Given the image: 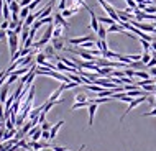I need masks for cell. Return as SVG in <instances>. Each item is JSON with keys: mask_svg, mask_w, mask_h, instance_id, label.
Returning a JSON list of instances; mask_svg holds the SVG:
<instances>
[{"mask_svg": "<svg viewBox=\"0 0 156 151\" xmlns=\"http://www.w3.org/2000/svg\"><path fill=\"white\" fill-rule=\"evenodd\" d=\"M97 2L100 3V5H102V8L105 12H107V15L110 16V18L113 20V22L115 23H120V18H119V13H117V8H113L110 3L108 2H105V0H97Z\"/></svg>", "mask_w": 156, "mask_h": 151, "instance_id": "cell-1", "label": "cell"}, {"mask_svg": "<svg viewBox=\"0 0 156 151\" xmlns=\"http://www.w3.org/2000/svg\"><path fill=\"white\" fill-rule=\"evenodd\" d=\"M148 97H150V94H146V95H141V97H136V99H133L132 102H130L128 108H126V110H125V113H123V115L120 117V121H123V118H125V117L128 115V113L132 112V110H133V108L136 107V105H140V104H143V102H145V100H148Z\"/></svg>", "mask_w": 156, "mask_h": 151, "instance_id": "cell-2", "label": "cell"}, {"mask_svg": "<svg viewBox=\"0 0 156 151\" xmlns=\"http://www.w3.org/2000/svg\"><path fill=\"white\" fill-rule=\"evenodd\" d=\"M130 23H132L135 28H138V30H141L145 33H156V26L151 23H143V22H136V20H132Z\"/></svg>", "mask_w": 156, "mask_h": 151, "instance_id": "cell-3", "label": "cell"}, {"mask_svg": "<svg viewBox=\"0 0 156 151\" xmlns=\"http://www.w3.org/2000/svg\"><path fill=\"white\" fill-rule=\"evenodd\" d=\"M99 38H95L94 35H86V36H81V38H71L69 40V44H77L81 46L84 43H87V41H97Z\"/></svg>", "mask_w": 156, "mask_h": 151, "instance_id": "cell-4", "label": "cell"}, {"mask_svg": "<svg viewBox=\"0 0 156 151\" xmlns=\"http://www.w3.org/2000/svg\"><path fill=\"white\" fill-rule=\"evenodd\" d=\"M54 25H59V26H62V28H67L69 25H67V22H66V18L61 15V12H58V13H54V22H53Z\"/></svg>", "mask_w": 156, "mask_h": 151, "instance_id": "cell-5", "label": "cell"}, {"mask_svg": "<svg viewBox=\"0 0 156 151\" xmlns=\"http://www.w3.org/2000/svg\"><path fill=\"white\" fill-rule=\"evenodd\" d=\"M51 46L56 51L64 49V38H51Z\"/></svg>", "mask_w": 156, "mask_h": 151, "instance_id": "cell-6", "label": "cell"}, {"mask_svg": "<svg viewBox=\"0 0 156 151\" xmlns=\"http://www.w3.org/2000/svg\"><path fill=\"white\" fill-rule=\"evenodd\" d=\"M89 13H90V28L94 30L95 33L99 31V26H100V23H99V20H97V15L94 13V10H89Z\"/></svg>", "mask_w": 156, "mask_h": 151, "instance_id": "cell-7", "label": "cell"}, {"mask_svg": "<svg viewBox=\"0 0 156 151\" xmlns=\"http://www.w3.org/2000/svg\"><path fill=\"white\" fill-rule=\"evenodd\" d=\"M107 33H123V35H126V30L122 26L120 23H113V25H110V26L107 28Z\"/></svg>", "mask_w": 156, "mask_h": 151, "instance_id": "cell-8", "label": "cell"}, {"mask_svg": "<svg viewBox=\"0 0 156 151\" xmlns=\"http://www.w3.org/2000/svg\"><path fill=\"white\" fill-rule=\"evenodd\" d=\"M90 105L87 107L89 108V127H92V123H94V117H95V112H97V104H92V102H89Z\"/></svg>", "mask_w": 156, "mask_h": 151, "instance_id": "cell-9", "label": "cell"}, {"mask_svg": "<svg viewBox=\"0 0 156 151\" xmlns=\"http://www.w3.org/2000/svg\"><path fill=\"white\" fill-rule=\"evenodd\" d=\"M8 90H10V86L8 84H3L2 86V89H0V102L2 104H5L7 102V95H8Z\"/></svg>", "mask_w": 156, "mask_h": 151, "instance_id": "cell-10", "label": "cell"}, {"mask_svg": "<svg viewBox=\"0 0 156 151\" xmlns=\"http://www.w3.org/2000/svg\"><path fill=\"white\" fill-rule=\"evenodd\" d=\"M46 59H48V56H46L44 53H38L36 54V58H35V62H36V66H44V62H46Z\"/></svg>", "mask_w": 156, "mask_h": 151, "instance_id": "cell-11", "label": "cell"}, {"mask_svg": "<svg viewBox=\"0 0 156 151\" xmlns=\"http://www.w3.org/2000/svg\"><path fill=\"white\" fill-rule=\"evenodd\" d=\"M95 46H97V49H100V53H102V54L105 51H108V46H107V41H105V40H97Z\"/></svg>", "mask_w": 156, "mask_h": 151, "instance_id": "cell-12", "label": "cell"}, {"mask_svg": "<svg viewBox=\"0 0 156 151\" xmlns=\"http://www.w3.org/2000/svg\"><path fill=\"white\" fill-rule=\"evenodd\" d=\"M62 125H64V121H58V123L56 125H53V127H51V130H49V135H51V140H54V136H56V133H58V130H59L61 127H62Z\"/></svg>", "mask_w": 156, "mask_h": 151, "instance_id": "cell-13", "label": "cell"}, {"mask_svg": "<svg viewBox=\"0 0 156 151\" xmlns=\"http://www.w3.org/2000/svg\"><path fill=\"white\" fill-rule=\"evenodd\" d=\"M77 12H79V8H66V10H62V12H61V15L64 16V18H69V16L76 15Z\"/></svg>", "mask_w": 156, "mask_h": 151, "instance_id": "cell-14", "label": "cell"}, {"mask_svg": "<svg viewBox=\"0 0 156 151\" xmlns=\"http://www.w3.org/2000/svg\"><path fill=\"white\" fill-rule=\"evenodd\" d=\"M102 56L105 58V59H119V58H120V53H113V51H110V49H108V51H105Z\"/></svg>", "mask_w": 156, "mask_h": 151, "instance_id": "cell-15", "label": "cell"}, {"mask_svg": "<svg viewBox=\"0 0 156 151\" xmlns=\"http://www.w3.org/2000/svg\"><path fill=\"white\" fill-rule=\"evenodd\" d=\"M8 7H10V12H12V13H20V10H22V7H20V3L16 2V0H13V2H12Z\"/></svg>", "mask_w": 156, "mask_h": 151, "instance_id": "cell-16", "label": "cell"}, {"mask_svg": "<svg viewBox=\"0 0 156 151\" xmlns=\"http://www.w3.org/2000/svg\"><path fill=\"white\" fill-rule=\"evenodd\" d=\"M62 90H64V89H62V86H61L59 89H58V90H54L53 94H51V97L48 99V102H56V99H58V97H59V95L62 94Z\"/></svg>", "mask_w": 156, "mask_h": 151, "instance_id": "cell-17", "label": "cell"}, {"mask_svg": "<svg viewBox=\"0 0 156 151\" xmlns=\"http://www.w3.org/2000/svg\"><path fill=\"white\" fill-rule=\"evenodd\" d=\"M135 77H138L140 81H145V79H150V72H145V71H135Z\"/></svg>", "mask_w": 156, "mask_h": 151, "instance_id": "cell-18", "label": "cell"}, {"mask_svg": "<svg viewBox=\"0 0 156 151\" xmlns=\"http://www.w3.org/2000/svg\"><path fill=\"white\" fill-rule=\"evenodd\" d=\"M62 30H64L62 26H59V25H54V30H53V38H62Z\"/></svg>", "mask_w": 156, "mask_h": 151, "instance_id": "cell-19", "label": "cell"}, {"mask_svg": "<svg viewBox=\"0 0 156 151\" xmlns=\"http://www.w3.org/2000/svg\"><path fill=\"white\" fill-rule=\"evenodd\" d=\"M97 38H99V40H105V38H107V30L104 28V25H102V23H100L99 31H97Z\"/></svg>", "mask_w": 156, "mask_h": 151, "instance_id": "cell-20", "label": "cell"}, {"mask_svg": "<svg viewBox=\"0 0 156 151\" xmlns=\"http://www.w3.org/2000/svg\"><path fill=\"white\" fill-rule=\"evenodd\" d=\"M35 22H36V15H35V13H30V15H28V18L25 20V26H27V28H30V26H31V25L35 23Z\"/></svg>", "mask_w": 156, "mask_h": 151, "instance_id": "cell-21", "label": "cell"}, {"mask_svg": "<svg viewBox=\"0 0 156 151\" xmlns=\"http://www.w3.org/2000/svg\"><path fill=\"white\" fill-rule=\"evenodd\" d=\"M30 13H31V12L28 10V7H23L22 10H20V13H18V16H20V20H23V22H25V20L28 18V15H30Z\"/></svg>", "mask_w": 156, "mask_h": 151, "instance_id": "cell-22", "label": "cell"}, {"mask_svg": "<svg viewBox=\"0 0 156 151\" xmlns=\"http://www.w3.org/2000/svg\"><path fill=\"white\" fill-rule=\"evenodd\" d=\"M16 135V132L13 128L12 130H5V135H3V141H8V140H12V138H15Z\"/></svg>", "mask_w": 156, "mask_h": 151, "instance_id": "cell-23", "label": "cell"}, {"mask_svg": "<svg viewBox=\"0 0 156 151\" xmlns=\"http://www.w3.org/2000/svg\"><path fill=\"white\" fill-rule=\"evenodd\" d=\"M146 68L148 69H151V68H156V51H153L151 53V61L146 64Z\"/></svg>", "mask_w": 156, "mask_h": 151, "instance_id": "cell-24", "label": "cell"}, {"mask_svg": "<svg viewBox=\"0 0 156 151\" xmlns=\"http://www.w3.org/2000/svg\"><path fill=\"white\" fill-rule=\"evenodd\" d=\"M18 77H20V76L16 74V72H12L10 76H8V79H7V82H5V84H8V86H12V84H13V82H15Z\"/></svg>", "mask_w": 156, "mask_h": 151, "instance_id": "cell-25", "label": "cell"}, {"mask_svg": "<svg viewBox=\"0 0 156 151\" xmlns=\"http://www.w3.org/2000/svg\"><path fill=\"white\" fill-rule=\"evenodd\" d=\"M150 61H151V53H146V51H145V53L141 54V62H143V64L146 66V64H148Z\"/></svg>", "mask_w": 156, "mask_h": 151, "instance_id": "cell-26", "label": "cell"}, {"mask_svg": "<svg viewBox=\"0 0 156 151\" xmlns=\"http://www.w3.org/2000/svg\"><path fill=\"white\" fill-rule=\"evenodd\" d=\"M41 3H43V0H33V2L30 3V5H28V10L33 12V10H35V8H36L38 5H41Z\"/></svg>", "mask_w": 156, "mask_h": 151, "instance_id": "cell-27", "label": "cell"}, {"mask_svg": "<svg viewBox=\"0 0 156 151\" xmlns=\"http://www.w3.org/2000/svg\"><path fill=\"white\" fill-rule=\"evenodd\" d=\"M140 43H141V46H143V49H145L146 53H150V51H151V43H150V41L140 40Z\"/></svg>", "mask_w": 156, "mask_h": 151, "instance_id": "cell-28", "label": "cell"}, {"mask_svg": "<svg viewBox=\"0 0 156 151\" xmlns=\"http://www.w3.org/2000/svg\"><path fill=\"white\" fill-rule=\"evenodd\" d=\"M8 28H10V20H5V22H2V23H0V30L7 31Z\"/></svg>", "mask_w": 156, "mask_h": 151, "instance_id": "cell-29", "label": "cell"}, {"mask_svg": "<svg viewBox=\"0 0 156 151\" xmlns=\"http://www.w3.org/2000/svg\"><path fill=\"white\" fill-rule=\"evenodd\" d=\"M67 8V0H59V5H58V10L62 12V10H66Z\"/></svg>", "mask_w": 156, "mask_h": 151, "instance_id": "cell-30", "label": "cell"}, {"mask_svg": "<svg viewBox=\"0 0 156 151\" xmlns=\"http://www.w3.org/2000/svg\"><path fill=\"white\" fill-rule=\"evenodd\" d=\"M76 100H77V102H87L89 99L86 97V94H77L76 95Z\"/></svg>", "mask_w": 156, "mask_h": 151, "instance_id": "cell-31", "label": "cell"}, {"mask_svg": "<svg viewBox=\"0 0 156 151\" xmlns=\"http://www.w3.org/2000/svg\"><path fill=\"white\" fill-rule=\"evenodd\" d=\"M51 127H53V125H49L48 121H44V123H41V130H43V132H49V130H51Z\"/></svg>", "mask_w": 156, "mask_h": 151, "instance_id": "cell-32", "label": "cell"}, {"mask_svg": "<svg viewBox=\"0 0 156 151\" xmlns=\"http://www.w3.org/2000/svg\"><path fill=\"white\" fill-rule=\"evenodd\" d=\"M143 117H156V107L151 112H148V113H143Z\"/></svg>", "mask_w": 156, "mask_h": 151, "instance_id": "cell-33", "label": "cell"}, {"mask_svg": "<svg viewBox=\"0 0 156 151\" xmlns=\"http://www.w3.org/2000/svg\"><path fill=\"white\" fill-rule=\"evenodd\" d=\"M5 40H8V38H7V31L0 30V41H5Z\"/></svg>", "mask_w": 156, "mask_h": 151, "instance_id": "cell-34", "label": "cell"}, {"mask_svg": "<svg viewBox=\"0 0 156 151\" xmlns=\"http://www.w3.org/2000/svg\"><path fill=\"white\" fill-rule=\"evenodd\" d=\"M41 138H43V140H51V135H49V132H43Z\"/></svg>", "mask_w": 156, "mask_h": 151, "instance_id": "cell-35", "label": "cell"}, {"mask_svg": "<svg viewBox=\"0 0 156 151\" xmlns=\"http://www.w3.org/2000/svg\"><path fill=\"white\" fill-rule=\"evenodd\" d=\"M53 149H54V151H67L66 148H62V146H54Z\"/></svg>", "mask_w": 156, "mask_h": 151, "instance_id": "cell-36", "label": "cell"}, {"mask_svg": "<svg viewBox=\"0 0 156 151\" xmlns=\"http://www.w3.org/2000/svg\"><path fill=\"white\" fill-rule=\"evenodd\" d=\"M3 3H5V2H3V0H0V15L3 13Z\"/></svg>", "mask_w": 156, "mask_h": 151, "instance_id": "cell-37", "label": "cell"}, {"mask_svg": "<svg viewBox=\"0 0 156 151\" xmlns=\"http://www.w3.org/2000/svg\"><path fill=\"white\" fill-rule=\"evenodd\" d=\"M150 76H156V68H151L150 69Z\"/></svg>", "mask_w": 156, "mask_h": 151, "instance_id": "cell-38", "label": "cell"}, {"mask_svg": "<svg viewBox=\"0 0 156 151\" xmlns=\"http://www.w3.org/2000/svg\"><path fill=\"white\" fill-rule=\"evenodd\" d=\"M151 49H153V51H156V41H153V43H151Z\"/></svg>", "mask_w": 156, "mask_h": 151, "instance_id": "cell-39", "label": "cell"}, {"mask_svg": "<svg viewBox=\"0 0 156 151\" xmlns=\"http://www.w3.org/2000/svg\"><path fill=\"white\" fill-rule=\"evenodd\" d=\"M12 2H13V0H5V3H8V5H10Z\"/></svg>", "mask_w": 156, "mask_h": 151, "instance_id": "cell-40", "label": "cell"}, {"mask_svg": "<svg viewBox=\"0 0 156 151\" xmlns=\"http://www.w3.org/2000/svg\"><path fill=\"white\" fill-rule=\"evenodd\" d=\"M148 2H151V3H156V0H148Z\"/></svg>", "mask_w": 156, "mask_h": 151, "instance_id": "cell-41", "label": "cell"}, {"mask_svg": "<svg viewBox=\"0 0 156 151\" xmlns=\"http://www.w3.org/2000/svg\"><path fill=\"white\" fill-rule=\"evenodd\" d=\"M51 2H53V3H56V2H58V0H51Z\"/></svg>", "mask_w": 156, "mask_h": 151, "instance_id": "cell-42", "label": "cell"}, {"mask_svg": "<svg viewBox=\"0 0 156 151\" xmlns=\"http://www.w3.org/2000/svg\"><path fill=\"white\" fill-rule=\"evenodd\" d=\"M0 123H3V121H2V120H0Z\"/></svg>", "mask_w": 156, "mask_h": 151, "instance_id": "cell-43", "label": "cell"}, {"mask_svg": "<svg viewBox=\"0 0 156 151\" xmlns=\"http://www.w3.org/2000/svg\"><path fill=\"white\" fill-rule=\"evenodd\" d=\"M154 105H156V104H154Z\"/></svg>", "mask_w": 156, "mask_h": 151, "instance_id": "cell-44", "label": "cell"}, {"mask_svg": "<svg viewBox=\"0 0 156 151\" xmlns=\"http://www.w3.org/2000/svg\"><path fill=\"white\" fill-rule=\"evenodd\" d=\"M154 86H156V84H154Z\"/></svg>", "mask_w": 156, "mask_h": 151, "instance_id": "cell-45", "label": "cell"}]
</instances>
